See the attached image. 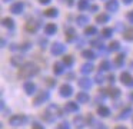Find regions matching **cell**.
<instances>
[{
  "label": "cell",
  "instance_id": "8",
  "mask_svg": "<svg viewBox=\"0 0 133 129\" xmlns=\"http://www.w3.org/2000/svg\"><path fill=\"white\" fill-rule=\"evenodd\" d=\"M97 112H99V115H102V116H109L110 115V110L106 108V106H100Z\"/></svg>",
  "mask_w": 133,
  "mask_h": 129
},
{
  "label": "cell",
  "instance_id": "4",
  "mask_svg": "<svg viewBox=\"0 0 133 129\" xmlns=\"http://www.w3.org/2000/svg\"><path fill=\"white\" fill-rule=\"evenodd\" d=\"M60 95H62V96H70V95H72V86L63 85L60 88Z\"/></svg>",
  "mask_w": 133,
  "mask_h": 129
},
{
  "label": "cell",
  "instance_id": "20",
  "mask_svg": "<svg viewBox=\"0 0 133 129\" xmlns=\"http://www.w3.org/2000/svg\"><path fill=\"white\" fill-rule=\"evenodd\" d=\"M56 13H57V11H56V9H50V10H47L46 11V16H56Z\"/></svg>",
  "mask_w": 133,
  "mask_h": 129
},
{
  "label": "cell",
  "instance_id": "33",
  "mask_svg": "<svg viewBox=\"0 0 133 129\" xmlns=\"http://www.w3.org/2000/svg\"><path fill=\"white\" fill-rule=\"evenodd\" d=\"M116 129H126V128H124V126H117Z\"/></svg>",
  "mask_w": 133,
  "mask_h": 129
},
{
  "label": "cell",
  "instance_id": "36",
  "mask_svg": "<svg viewBox=\"0 0 133 129\" xmlns=\"http://www.w3.org/2000/svg\"><path fill=\"white\" fill-rule=\"evenodd\" d=\"M132 99H133V93H132Z\"/></svg>",
  "mask_w": 133,
  "mask_h": 129
},
{
  "label": "cell",
  "instance_id": "31",
  "mask_svg": "<svg viewBox=\"0 0 133 129\" xmlns=\"http://www.w3.org/2000/svg\"><path fill=\"white\" fill-rule=\"evenodd\" d=\"M33 129H44V128H42L39 123H33Z\"/></svg>",
  "mask_w": 133,
  "mask_h": 129
},
{
  "label": "cell",
  "instance_id": "3",
  "mask_svg": "<svg viewBox=\"0 0 133 129\" xmlns=\"http://www.w3.org/2000/svg\"><path fill=\"white\" fill-rule=\"evenodd\" d=\"M120 79H122V82H123V85H127V86H133V77L130 76L129 73H122V76H120Z\"/></svg>",
  "mask_w": 133,
  "mask_h": 129
},
{
  "label": "cell",
  "instance_id": "5",
  "mask_svg": "<svg viewBox=\"0 0 133 129\" xmlns=\"http://www.w3.org/2000/svg\"><path fill=\"white\" fill-rule=\"evenodd\" d=\"M47 97H49L47 92H42V93H40V95H39V96L35 99V105H40V103H42V102H44V100H46Z\"/></svg>",
  "mask_w": 133,
  "mask_h": 129
},
{
  "label": "cell",
  "instance_id": "7",
  "mask_svg": "<svg viewBox=\"0 0 133 129\" xmlns=\"http://www.w3.org/2000/svg\"><path fill=\"white\" fill-rule=\"evenodd\" d=\"M35 85H33L32 82H26L24 83V90H26V93H29V95H32L33 92H35Z\"/></svg>",
  "mask_w": 133,
  "mask_h": 129
},
{
  "label": "cell",
  "instance_id": "22",
  "mask_svg": "<svg viewBox=\"0 0 133 129\" xmlns=\"http://www.w3.org/2000/svg\"><path fill=\"white\" fill-rule=\"evenodd\" d=\"M57 129H69V125H67V122H63L57 126Z\"/></svg>",
  "mask_w": 133,
  "mask_h": 129
},
{
  "label": "cell",
  "instance_id": "32",
  "mask_svg": "<svg viewBox=\"0 0 133 129\" xmlns=\"http://www.w3.org/2000/svg\"><path fill=\"white\" fill-rule=\"evenodd\" d=\"M127 17H129V20H130V22H133V11H130V13L127 14Z\"/></svg>",
  "mask_w": 133,
  "mask_h": 129
},
{
  "label": "cell",
  "instance_id": "29",
  "mask_svg": "<svg viewBox=\"0 0 133 129\" xmlns=\"http://www.w3.org/2000/svg\"><path fill=\"white\" fill-rule=\"evenodd\" d=\"M79 7H80V9H84V7H86V0H82L80 4H79Z\"/></svg>",
  "mask_w": 133,
  "mask_h": 129
},
{
  "label": "cell",
  "instance_id": "28",
  "mask_svg": "<svg viewBox=\"0 0 133 129\" xmlns=\"http://www.w3.org/2000/svg\"><path fill=\"white\" fill-rule=\"evenodd\" d=\"M86 33H87V34H90V33H96V29H95V27H90V29H87V30H86Z\"/></svg>",
  "mask_w": 133,
  "mask_h": 129
},
{
  "label": "cell",
  "instance_id": "17",
  "mask_svg": "<svg viewBox=\"0 0 133 129\" xmlns=\"http://www.w3.org/2000/svg\"><path fill=\"white\" fill-rule=\"evenodd\" d=\"M83 56H84V57H87V59H93V57H95V54H93V52L86 50V52H83Z\"/></svg>",
  "mask_w": 133,
  "mask_h": 129
},
{
  "label": "cell",
  "instance_id": "2",
  "mask_svg": "<svg viewBox=\"0 0 133 129\" xmlns=\"http://www.w3.org/2000/svg\"><path fill=\"white\" fill-rule=\"evenodd\" d=\"M24 122H26V118L23 115H16V116L10 118V125H13V126H20Z\"/></svg>",
  "mask_w": 133,
  "mask_h": 129
},
{
  "label": "cell",
  "instance_id": "13",
  "mask_svg": "<svg viewBox=\"0 0 133 129\" xmlns=\"http://www.w3.org/2000/svg\"><path fill=\"white\" fill-rule=\"evenodd\" d=\"M77 100L79 102H87V100H89V96H87L86 93H79L77 95Z\"/></svg>",
  "mask_w": 133,
  "mask_h": 129
},
{
  "label": "cell",
  "instance_id": "18",
  "mask_svg": "<svg viewBox=\"0 0 133 129\" xmlns=\"http://www.w3.org/2000/svg\"><path fill=\"white\" fill-rule=\"evenodd\" d=\"M55 30H56V26L55 24H49L46 27V33H53Z\"/></svg>",
  "mask_w": 133,
  "mask_h": 129
},
{
  "label": "cell",
  "instance_id": "1",
  "mask_svg": "<svg viewBox=\"0 0 133 129\" xmlns=\"http://www.w3.org/2000/svg\"><path fill=\"white\" fill-rule=\"evenodd\" d=\"M36 73H37V67H36L33 63H26L20 70V77L27 79V77L33 76V75H36Z\"/></svg>",
  "mask_w": 133,
  "mask_h": 129
},
{
  "label": "cell",
  "instance_id": "25",
  "mask_svg": "<svg viewBox=\"0 0 133 129\" xmlns=\"http://www.w3.org/2000/svg\"><path fill=\"white\" fill-rule=\"evenodd\" d=\"M3 23H4V26H10V27L13 26V22H12L10 19H4V20H3Z\"/></svg>",
  "mask_w": 133,
  "mask_h": 129
},
{
  "label": "cell",
  "instance_id": "19",
  "mask_svg": "<svg viewBox=\"0 0 133 129\" xmlns=\"http://www.w3.org/2000/svg\"><path fill=\"white\" fill-rule=\"evenodd\" d=\"M119 93H120L119 89H112V90H110V96H113V97H117Z\"/></svg>",
  "mask_w": 133,
  "mask_h": 129
},
{
  "label": "cell",
  "instance_id": "35",
  "mask_svg": "<svg viewBox=\"0 0 133 129\" xmlns=\"http://www.w3.org/2000/svg\"><path fill=\"white\" fill-rule=\"evenodd\" d=\"M124 2H126V3H130V2H132V0H124Z\"/></svg>",
  "mask_w": 133,
  "mask_h": 129
},
{
  "label": "cell",
  "instance_id": "30",
  "mask_svg": "<svg viewBox=\"0 0 133 129\" xmlns=\"http://www.w3.org/2000/svg\"><path fill=\"white\" fill-rule=\"evenodd\" d=\"M77 22H79V23H86V22H87V19H86V17H79Z\"/></svg>",
  "mask_w": 133,
  "mask_h": 129
},
{
  "label": "cell",
  "instance_id": "15",
  "mask_svg": "<svg viewBox=\"0 0 133 129\" xmlns=\"http://www.w3.org/2000/svg\"><path fill=\"white\" fill-rule=\"evenodd\" d=\"M62 72H63V66H62L60 63H57V65H55V73H56V75H60Z\"/></svg>",
  "mask_w": 133,
  "mask_h": 129
},
{
  "label": "cell",
  "instance_id": "26",
  "mask_svg": "<svg viewBox=\"0 0 133 129\" xmlns=\"http://www.w3.org/2000/svg\"><path fill=\"white\" fill-rule=\"evenodd\" d=\"M117 47H119V43L117 42H115V43H112V45H110V50H116Z\"/></svg>",
  "mask_w": 133,
  "mask_h": 129
},
{
  "label": "cell",
  "instance_id": "11",
  "mask_svg": "<svg viewBox=\"0 0 133 129\" xmlns=\"http://www.w3.org/2000/svg\"><path fill=\"white\" fill-rule=\"evenodd\" d=\"M79 85H80L82 88L87 89V88H90V80L89 79H82V80H79Z\"/></svg>",
  "mask_w": 133,
  "mask_h": 129
},
{
  "label": "cell",
  "instance_id": "10",
  "mask_svg": "<svg viewBox=\"0 0 133 129\" xmlns=\"http://www.w3.org/2000/svg\"><path fill=\"white\" fill-rule=\"evenodd\" d=\"M92 70H93V66L90 65V63H87V65H83V66H82V72H83V73H90Z\"/></svg>",
  "mask_w": 133,
  "mask_h": 129
},
{
  "label": "cell",
  "instance_id": "23",
  "mask_svg": "<svg viewBox=\"0 0 133 129\" xmlns=\"http://www.w3.org/2000/svg\"><path fill=\"white\" fill-rule=\"evenodd\" d=\"M122 62H123V56L120 54V56H117V57H116V65H117V66H120V65H122Z\"/></svg>",
  "mask_w": 133,
  "mask_h": 129
},
{
  "label": "cell",
  "instance_id": "21",
  "mask_svg": "<svg viewBox=\"0 0 133 129\" xmlns=\"http://www.w3.org/2000/svg\"><path fill=\"white\" fill-rule=\"evenodd\" d=\"M110 67V63L109 62H103L100 65V69H103V70H106V69H109Z\"/></svg>",
  "mask_w": 133,
  "mask_h": 129
},
{
  "label": "cell",
  "instance_id": "14",
  "mask_svg": "<svg viewBox=\"0 0 133 129\" xmlns=\"http://www.w3.org/2000/svg\"><path fill=\"white\" fill-rule=\"evenodd\" d=\"M107 9H109V10H116V9H117V3H116V0H112L110 3H107Z\"/></svg>",
  "mask_w": 133,
  "mask_h": 129
},
{
  "label": "cell",
  "instance_id": "16",
  "mask_svg": "<svg viewBox=\"0 0 133 129\" xmlns=\"http://www.w3.org/2000/svg\"><path fill=\"white\" fill-rule=\"evenodd\" d=\"M129 113H132V109H130V108H127L124 112H122V115H120L119 118H120V119H123V118H127V115H129Z\"/></svg>",
  "mask_w": 133,
  "mask_h": 129
},
{
  "label": "cell",
  "instance_id": "34",
  "mask_svg": "<svg viewBox=\"0 0 133 129\" xmlns=\"http://www.w3.org/2000/svg\"><path fill=\"white\" fill-rule=\"evenodd\" d=\"M42 3H49V0H40Z\"/></svg>",
  "mask_w": 133,
  "mask_h": 129
},
{
  "label": "cell",
  "instance_id": "12",
  "mask_svg": "<svg viewBox=\"0 0 133 129\" xmlns=\"http://www.w3.org/2000/svg\"><path fill=\"white\" fill-rule=\"evenodd\" d=\"M22 9H23V4H22V3H16L15 6H12V11H13V13H19Z\"/></svg>",
  "mask_w": 133,
  "mask_h": 129
},
{
  "label": "cell",
  "instance_id": "27",
  "mask_svg": "<svg viewBox=\"0 0 133 129\" xmlns=\"http://www.w3.org/2000/svg\"><path fill=\"white\" fill-rule=\"evenodd\" d=\"M107 20V16H99L97 17V22H106Z\"/></svg>",
  "mask_w": 133,
  "mask_h": 129
},
{
  "label": "cell",
  "instance_id": "9",
  "mask_svg": "<svg viewBox=\"0 0 133 129\" xmlns=\"http://www.w3.org/2000/svg\"><path fill=\"white\" fill-rule=\"evenodd\" d=\"M77 108H79V106L76 105V103H73V102H70V103H67V105H66V110H69V112L77 110Z\"/></svg>",
  "mask_w": 133,
  "mask_h": 129
},
{
  "label": "cell",
  "instance_id": "24",
  "mask_svg": "<svg viewBox=\"0 0 133 129\" xmlns=\"http://www.w3.org/2000/svg\"><path fill=\"white\" fill-rule=\"evenodd\" d=\"M64 63H66V65H72V63H73V60H72V57H70V56H66V57H64Z\"/></svg>",
  "mask_w": 133,
  "mask_h": 129
},
{
  "label": "cell",
  "instance_id": "6",
  "mask_svg": "<svg viewBox=\"0 0 133 129\" xmlns=\"http://www.w3.org/2000/svg\"><path fill=\"white\" fill-rule=\"evenodd\" d=\"M52 52H53V54H60V53H63V52H64L63 45H60V43H55V45H53Z\"/></svg>",
  "mask_w": 133,
  "mask_h": 129
}]
</instances>
